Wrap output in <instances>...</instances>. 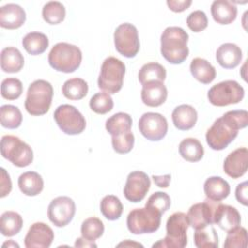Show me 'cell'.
Wrapping results in <instances>:
<instances>
[{"mask_svg":"<svg viewBox=\"0 0 248 248\" xmlns=\"http://www.w3.org/2000/svg\"><path fill=\"white\" fill-rule=\"evenodd\" d=\"M26 14L17 4L9 3L0 8V26L6 29H16L23 25Z\"/></svg>","mask_w":248,"mask_h":248,"instance_id":"obj_19","label":"cell"},{"mask_svg":"<svg viewBox=\"0 0 248 248\" xmlns=\"http://www.w3.org/2000/svg\"><path fill=\"white\" fill-rule=\"evenodd\" d=\"M179 154L188 162H198L202 160L204 154L202 144L195 138H186L182 140L178 146Z\"/></svg>","mask_w":248,"mask_h":248,"instance_id":"obj_28","label":"cell"},{"mask_svg":"<svg viewBox=\"0 0 248 248\" xmlns=\"http://www.w3.org/2000/svg\"><path fill=\"white\" fill-rule=\"evenodd\" d=\"M247 191H248L247 181H243L242 183H239L235 189V198H236L237 202L245 206L248 204Z\"/></svg>","mask_w":248,"mask_h":248,"instance_id":"obj_47","label":"cell"},{"mask_svg":"<svg viewBox=\"0 0 248 248\" xmlns=\"http://www.w3.org/2000/svg\"><path fill=\"white\" fill-rule=\"evenodd\" d=\"M211 15L219 24H230L235 20L237 8L234 3L228 0H215L211 4Z\"/></svg>","mask_w":248,"mask_h":248,"instance_id":"obj_23","label":"cell"},{"mask_svg":"<svg viewBox=\"0 0 248 248\" xmlns=\"http://www.w3.org/2000/svg\"><path fill=\"white\" fill-rule=\"evenodd\" d=\"M48 39L46 35L41 32H29L22 39L24 49L31 55H39L46 51L48 46Z\"/></svg>","mask_w":248,"mask_h":248,"instance_id":"obj_29","label":"cell"},{"mask_svg":"<svg viewBox=\"0 0 248 248\" xmlns=\"http://www.w3.org/2000/svg\"><path fill=\"white\" fill-rule=\"evenodd\" d=\"M140 134L151 141L162 140L168 133V121L158 112H145L139 120Z\"/></svg>","mask_w":248,"mask_h":248,"instance_id":"obj_13","label":"cell"},{"mask_svg":"<svg viewBox=\"0 0 248 248\" xmlns=\"http://www.w3.org/2000/svg\"><path fill=\"white\" fill-rule=\"evenodd\" d=\"M76 247H97V244L94 241H89L83 237H78L75 243Z\"/></svg>","mask_w":248,"mask_h":248,"instance_id":"obj_49","label":"cell"},{"mask_svg":"<svg viewBox=\"0 0 248 248\" xmlns=\"http://www.w3.org/2000/svg\"><path fill=\"white\" fill-rule=\"evenodd\" d=\"M24 65V58L19 49L7 46L1 51V69L5 73H17Z\"/></svg>","mask_w":248,"mask_h":248,"instance_id":"obj_26","label":"cell"},{"mask_svg":"<svg viewBox=\"0 0 248 248\" xmlns=\"http://www.w3.org/2000/svg\"><path fill=\"white\" fill-rule=\"evenodd\" d=\"M242 59L241 48L233 43L222 44L216 50V60L225 69H233Z\"/></svg>","mask_w":248,"mask_h":248,"instance_id":"obj_21","label":"cell"},{"mask_svg":"<svg viewBox=\"0 0 248 248\" xmlns=\"http://www.w3.org/2000/svg\"><path fill=\"white\" fill-rule=\"evenodd\" d=\"M105 231L104 223L97 217H89L85 219L80 227L81 236L89 241H95L100 238Z\"/></svg>","mask_w":248,"mask_h":248,"instance_id":"obj_38","label":"cell"},{"mask_svg":"<svg viewBox=\"0 0 248 248\" xmlns=\"http://www.w3.org/2000/svg\"><path fill=\"white\" fill-rule=\"evenodd\" d=\"M100 210L105 218L114 221L120 218L123 212V205L116 196L107 195L101 201Z\"/></svg>","mask_w":248,"mask_h":248,"instance_id":"obj_34","label":"cell"},{"mask_svg":"<svg viewBox=\"0 0 248 248\" xmlns=\"http://www.w3.org/2000/svg\"><path fill=\"white\" fill-rule=\"evenodd\" d=\"M132 117L125 112H117L106 121V130L111 136H118L131 131Z\"/></svg>","mask_w":248,"mask_h":248,"instance_id":"obj_30","label":"cell"},{"mask_svg":"<svg viewBox=\"0 0 248 248\" xmlns=\"http://www.w3.org/2000/svg\"><path fill=\"white\" fill-rule=\"evenodd\" d=\"M194 243L198 248H216L218 247V235L216 230L207 225L194 232Z\"/></svg>","mask_w":248,"mask_h":248,"instance_id":"obj_35","label":"cell"},{"mask_svg":"<svg viewBox=\"0 0 248 248\" xmlns=\"http://www.w3.org/2000/svg\"><path fill=\"white\" fill-rule=\"evenodd\" d=\"M248 150L246 147H239L231 152L225 159L223 170L232 178H239L247 171Z\"/></svg>","mask_w":248,"mask_h":248,"instance_id":"obj_17","label":"cell"},{"mask_svg":"<svg viewBox=\"0 0 248 248\" xmlns=\"http://www.w3.org/2000/svg\"><path fill=\"white\" fill-rule=\"evenodd\" d=\"M150 178L141 170H135L128 174L123 189L126 200L132 202H140L150 189Z\"/></svg>","mask_w":248,"mask_h":248,"instance_id":"obj_15","label":"cell"},{"mask_svg":"<svg viewBox=\"0 0 248 248\" xmlns=\"http://www.w3.org/2000/svg\"><path fill=\"white\" fill-rule=\"evenodd\" d=\"M17 184L19 190L29 197L39 195L44 189V180L36 171H26L20 174Z\"/></svg>","mask_w":248,"mask_h":248,"instance_id":"obj_27","label":"cell"},{"mask_svg":"<svg viewBox=\"0 0 248 248\" xmlns=\"http://www.w3.org/2000/svg\"><path fill=\"white\" fill-rule=\"evenodd\" d=\"M23 225L22 217L16 211H5L0 218L1 232L4 236H13L17 234Z\"/></svg>","mask_w":248,"mask_h":248,"instance_id":"obj_31","label":"cell"},{"mask_svg":"<svg viewBox=\"0 0 248 248\" xmlns=\"http://www.w3.org/2000/svg\"><path fill=\"white\" fill-rule=\"evenodd\" d=\"M135 143L134 134L130 131L118 136H111V144L115 152L119 154L129 153Z\"/></svg>","mask_w":248,"mask_h":248,"instance_id":"obj_42","label":"cell"},{"mask_svg":"<svg viewBox=\"0 0 248 248\" xmlns=\"http://www.w3.org/2000/svg\"><path fill=\"white\" fill-rule=\"evenodd\" d=\"M1 154L13 165L18 168L29 166L33 162V150L29 144L18 137L5 135L1 139Z\"/></svg>","mask_w":248,"mask_h":248,"instance_id":"obj_7","label":"cell"},{"mask_svg":"<svg viewBox=\"0 0 248 248\" xmlns=\"http://www.w3.org/2000/svg\"><path fill=\"white\" fill-rule=\"evenodd\" d=\"M247 124L248 112L245 109L227 111L206 131V142L213 150H223L237 137L238 130L245 128Z\"/></svg>","mask_w":248,"mask_h":248,"instance_id":"obj_1","label":"cell"},{"mask_svg":"<svg viewBox=\"0 0 248 248\" xmlns=\"http://www.w3.org/2000/svg\"><path fill=\"white\" fill-rule=\"evenodd\" d=\"M53 239L52 229L43 222H36L29 228L24 237V245L27 248H47Z\"/></svg>","mask_w":248,"mask_h":248,"instance_id":"obj_16","label":"cell"},{"mask_svg":"<svg viewBox=\"0 0 248 248\" xmlns=\"http://www.w3.org/2000/svg\"><path fill=\"white\" fill-rule=\"evenodd\" d=\"M42 16L44 20L48 24H59L65 19L66 9L64 5L58 1H49L44 5Z\"/></svg>","mask_w":248,"mask_h":248,"instance_id":"obj_36","label":"cell"},{"mask_svg":"<svg viewBox=\"0 0 248 248\" xmlns=\"http://www.w3.org/2000/svg\"><path fill=\"white\" fill-rule=\"evenodd\" d=\"M88 84L80 78H73L64 82L62 93L69 100H80L87 95Z\"/></svg>","mask_w":248,"mask_h":248,"instance_id":"obj_32","label":"cell"},{"mask_svg":"<svg viewBox=\"0 0 248 248\" xmlns=\"http://www.w3.org/2000/svg\"><path fill=\"white\" fill-rule=\"evenodd\" d=\"M6 246H8V247H19V245L17 244V243H16L15 241H13L12 239L11 240H8V241H6V242H4L3 243V245H2V247H6Z\"/></svg>","mask_w":248,"mask_h":248,"instance_id":"obj_51","label":"cell"},{"mask_svg":"<svg viewBox=\"0 0 248 248\" xmlns=\"http://www.w3.org/2000/svg\"><path fill=\"white\" fill-rule=\"evenodd\" d=\"M186 23L188 27L193 31V32H201L204 30L207 25H208V19L203 11L197 10L192 12L186 19Z\"/></svg>","mask_w":248,"mask_h":248,"instance_id":"obj_44","label":"cell"},{"mask_svg":"<svg viewBox=\"0 0 248 248\" xmlns=\"http://www.w3.org/2000/svg\"><path fill=\"white\" fill-rule=\"evenodd\" d=\"M247 231L240 225L228 232L224 247L225 248H245L247 246Z\"/></svg>","mask_w":248,"mask_h":248,"instance_id":"obj_40","label":"cell"},{"mask_svg":"<svg viewBox=\"0 0 248 248\" xmlns=\"http://www.w3.org/2000/svg\"><path fill=\"white\" fill-rule=\"evenodd\" d=\"M53 87L45 79L34 80L27 89L24 107L26 111L35 116L46 114L51 105Z\"/></svg>","mask_w":248,"mask_h":248,"instance_id":"obj_4","label":"cell"},{"mask_svg":"<svg viewBox=\"0 0 248 248\" xmlns=\"http://www.w3.org/2000/svg\"><path fill=\"white\" fill-rule=\"evenodd\" d=\"M116 50L127 58L135 57L140 50V39L137 27L129 22L118 25L113 34Z\"/></svg>","mask_w":248,"mask_h":248,"instance_id":"obj_11","label":"cell"},{"mask_svg":"<svg viewBox=\"0 0 248 248\" xmlns=\"http://www.w3.org/2000/svg\"><path fill=\"white\" fill-rule=\"evenodd\" d=\"M145 206L163 214L170 207V198L165 192H155L148 198Z\"/></svg>","mask_w":248,"mask_h":248,"instance_id":"obj_43","label":"cell"},{"mask_svg":"<svg viewBox=\"0 0 248 248\" xmlns=\"http://www.w3.org/2000/svg\"><path fill=\"white\" fill-rule=\"evenodd\" d=\"M203 191L206 198L212 201L221 202L229 196L231 187L228 181L224 178L220 176H210L203 184Z\"/></svg>","mask_w":248,"mask_h":248,"instance_id":"obj_24","label":"cell"},{"mask_svg":"<svg viewBox=\"0 0 248 248\" xmlns=\"http://www.w3.org/2000/svg\"><path fill=\"white\" fill-rule=\"evenodd\" d=\"M188 33L181 27L169 26L161 35V54L170 64H181L189 55Z\"/></svg>","mask_w":248,"mask_h":248,"instance_id":"obj_2","label":"cell"},{"mask_svg":"<svg viewBox=\"0 0 248 248\" xmlns=\"http://www.w3.org/2000/svg\"><path fill=\"white\" fill-rule=\"evenodd\" d=\"M54 120L60 130L67 135L81 134L86 127V120L79 110L68 104L57 107L53 113Z\"/></svg>","mask_w":248,"mask_h":248,"instance_id":"obj_10","label":"cell"},{"mask_svg":"<svg viewBox=\"0 0 248 248\" xmlns=\"http://www.w3.org/2000/svg\"><path fill=\"white\" fill-rule=\"evenodd\" d=\"M82 60V53L78 46L61 42L55 44L48 53V63L58 72L70 74L78 70Z\"/></svg>","mask_w":248,"mask_h":248,"instance_id":"obj_3","label":"cell"},{"mask_svg":"<svg viewBox=\"0 0 248 248\" xmlns=\"http://www.w3.org/2000/svg\"><path fill=\"white\" fill-rule=\"evenodd\" d=\"M192 4V0H168L167 5L174 13H181L187 10Z\"/></svg>","mask_w":248,"mask_h":248,"instance_id":"obj_46","label":"cell"},{"mask_svg":"<svg viewBox=\"0 0 248 248\" xmlns=\"http://www.w3.org/2000/svg\"><path fill=\"white\" fill-rule=\"evenodd\" d=\"M161 217V213L147 206L135 208L127 216V228L134 234L151 233L160 228Z\"/></svg>","mask_w":248,"mask_h":248,"instance_id":"obj_8","label":"cell"},{"mask_svg":"<svg viewBox=\"0 0 248 248\" xmlns=\"http://www.w3.org/2000/svg\"><path fill=\"white\" fill-rule=\"evenodd\" d=\"M140 97L144 105L148 107H159L166 102L168 90L163 81L153 80L142 85Z\"/></svg>","mask_w":248,"mask_h":248,"instance_id":"obj_18","label":"cell"},{"mask_svg":"<svg viewBox=\"0 0 248 248\" xmlns=\"http://www.w3.org/2000/svg\"><path fill=\"white\" fill-rule=\"evenodd\" d=\"M1 125L8 129H16L21 125L22 114L19 108L14 105H3L0 108Z\"/></svg>","mask_w":248,"mask_h":248,"instance_id":"obj_37","label":"cell"},{"mask_svg":"<svg viewBox=\"0 0 248 248\" xmlns=\"http://www.w3.org/2000/svg\"><path fill=\"white\" fill-rule=\"evenodd\" d=\"M171 119L173 125L181 131H187L192 129L197 120H198V113L194 107L183 104L177 106L171 113Z\"/></svg>","mask_w":248,"mask_h":248,"instance_id":"obj_22","label":"cell"},{"mask_svg":"<svg viewBox=\"0 0 248 248\" xmlns=\"http://www.w3.org/2000/svg\"><path fill=\"white\" fill-rule=\"evenodd\" d=\"M125 64L116 57H107L100 70L98 87L108 94H115L122 88L125 76Z\"/></svg>","mask_w":248,"mask_h":248,"instance_id":"obj_6","label":"cell"},{"mask_svg":"<svg viewBox=\"0 0 248 248\" xmlns=\"http://www.w3.org/2000/svg\"><path fill=\"white\" fill-rule=\"evenodd\" d=\"M244 98V88L236 81L228 79L213 85L207 92L210 104L216 107H225L237 104Z\"/></svg>","mask_w":248,"mask_h":248,"instance_id":"obj_9","label":"cell"},{"mask_svg":"<svg viewBox=\"0 0 248 248\" xmlns=\"http://www.w3.org/2000/svg\"><path fill=\"white\" fill-rule=\"evenodd\" d=\"M240 223L241 216L235 207L219 202L214 214V224H217L221 230L228 232L239 226Z\"/></svg>","mask_w":248,"mask_h":248,"instance_id":"obj_20","label":"cell"},{"mask_svg":"<svg viewBox=\"0 0 248 248\" xmlns=\"http://www.w3.org/2000/svg\"><path fill=\"white\" fill-rule=\"evenodd\" d=\"M190 72L192 76L200 82L208 84L216 78V70L206 59L196 57L191 61Z\"/></svg>","mask_w":248,"mask_h":248,"instance_id":"obj_25","label":"cell"},{"mask_svg":"<svg viewBox=\"0 0 248 248\" xmlns=\"http://www.w3.org/2000/svg\"><path fill=\"white\" fill-rule=\"evenodd\" d=\"M152 178H153L154 183H155L158 187H161V188H168L169 185H170L171 176H170V174H165V175H162V176L152 175Z\"/></svg>","mask_w":248,"mask_h":248,"instance_id":"obj_48","label":"cell"},{"mask_svg":"<svg viewBox=\"0 0 248 248\" xmlns=\"http://www.w3.org/2000/svg\"><path fill=\"white\" fill-rule=\"evenodd\" d=\"M117 246L118 247H120V246H124V247H127V246H136V247H143V245L142 244H140V243H138V242H131V240H129V239H127L126 241H123V242H121V243H119V244H117Z\"/></svg>","mask_w":248,"mask_h":248,"instance_id":"obj_50","label":"cell"},{"mask_svg":"<svg viewBox=\"0 0 248 248\" xmlns=\"http://www.w3.org/2000/svg\"><path fill=\"white\" fill-rule=\"evenodd\" d=\"M113 100L111 96L107 92H98L94 94L90 101V108L98 114H106L109 112L113 108Z\"/></svg>","mask_w":248,"mask_h":248,"instance_id":"obj_39","label":"cell"},{"mask_svg":"<svg viewBox=\"0 0 248 248\" xmlns=\"http://www.w3.org/2000/svg\"><path fill=\"white\" fill-rule=\"evenodd\" d=\"M139 80L143 85L146 82L158 80L163 81L166 79L167 72L164 66L157 62H149L144 64L139 71Z\"/></svg>","mask_w":248,"mask_h":248,"instance_id":"obj_33","label":"cell"},{"mask_svg":"<svg viewBox=\"0 0 248 248\" xmlns=\"http://www.w3.org/2000/svg\"><path fill=\"white\" fill-rule=\"evenodd\" d=\"M219 202L206 198L202 202L193 204L187 213L189 225L198 230L214 224V214Z\"/></svg>","mask_w":248,"mask_h":248,"instance_id":"obj_14","label":"cell"},{"mask_svg":"<svg viewBox=\"0 0 248 248\" xmlns=\"http://www.w3.org/2000/svg\"><path fill=\"white\" fill-rule=\"evenodd\" d=\"M23 91L22 82L16 78H7L1 83V95L7 100H16Z\"/></svg>","mask_w":248,"mask_h":248,"instance_id":"obj_41","label":"cell"},{"mask_svg":"<svg viewBox=\"0 0 248 248\" xmlns=\"http://www.w3.org/2000/svg\"><path fill=\"white\" fill-rule=\"evenodd\" d=\"M1 181H0V197L4 198L12 191V181L9 173L4 168H1Z\"/></svg>","mask_w":248,"mask_h":248,"instance_id":"obj_45","label":"cell"},{"mask_svg":"<svg viewBox=\"0 0 248 248\" xmlns=\"http://www.w3.org/2000/svg\"><path fill=\"white\" fill-rule=\"evenodd\" d=\"M187 214L174 212L167 220L165 238L154 243L152 247L183 248L187 245V230L189 228Z\"/></svg>","mask_w":248,"mask_h":248,"instance_id":"obj_5","label":"cell"},{"mask_svg":"<svg viewBox=\"0 0 248 248\" xmlns=\"http://www.w3.org/2000/svg\"><path fill=\"white\" fill-rule=\"evenodd\" d=\"M76 213V203L70 197L60 196L53 199L47 207V217L56 227L67 226Z\"/></svg>","mask_w":248,"mask_h":248,"instance_id":"obj_12","label":"cell"}]
</instances>
